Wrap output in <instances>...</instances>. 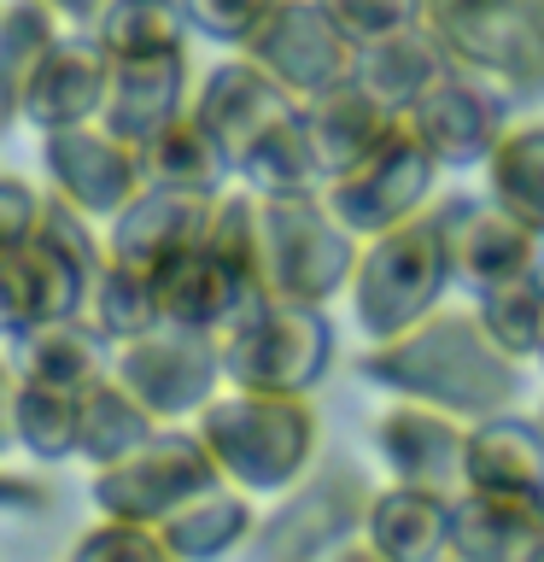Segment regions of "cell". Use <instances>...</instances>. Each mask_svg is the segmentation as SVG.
<instances>
[{
    "label": "cell",
    "mask_w": 544,
    "mask_h": 562,
    "mask_svg": "<svg viewBox=\"0 0 544 562\" xmlns=\"http://www.w3.org/2000/svg\"><path fill=\"white\" fill-rule=\"evenodd\" d=\"M521 369L509 351L480 328V316L439 305L421 323L386 334V340H369L358 351V375L386 398H421L439 404V411L480 422L491 411H509L521 404Z\"/></svg>",
    "instance_id": "1"
},
{
    "label": "cell",
    "mask_w": 544,
    "mask_h": 562,
    "mask_svg": "<svg viewBox=\"0 0 544 562\" xmlns=\"http://www.w3.org/2000/svg\"><path fill=\"white\" fill-rule=\"evenodd\" d=\"M211 463L223 481L246 486L252 498H275L316 463L322 422L310 393H258V386H223L193 416Z\"/></svg>",
    "instance_id": "2"
},
{
    "label": "cell",
    "mask_w": 544,
    "mask_h": 562,
    "mask_svg": "<svg viewBox=\"0 0 544 562\" xmlns=\"http://www.w3.org/2000/svg\"><path fill=\"white\" fill-rule=\"evenodd\" d=\"M451 240H445V200L404 217L381 235L358 246V270H351V328L363 340H386V334L421 323L451 299Z\"/></svg>",
    "instance_id": "3"
},
{
    "label": "cell",
    "mask_w": 544,
    "mask_h": 562,
    "mask_svg": "<svg viewBox=\"0 0 544 562\" xmlns=\"http://www.w3.org/2000/svg\"><path fill=\"white\" fill-rule=\"evenodd\" d=\"M223 386H258V393H316L340 358L328 305L252 293L246 311L217 334Z\"/></svg>",
    "instance_id": "4"
},
{
    "label": "cell",
    "mask_w": 544,
    "mask_h": 562,
    "mask_svg": "<svg viewBox=\"0 0 544 562\" xmlns=\"http://www.w3.org/2000/svg\"><path fill=\"white\" fill-rule=\"evenodd\" d=\"M369 504H375V481L358 463H345V457L310 463L287 492H275L270 509H258L246 551L270 562H322L363 551Z\"/></svg>",
    "instance_id": "5"
},
{
    "label": "cell",
    "mask_w": 544,
    "mask_h": 562,
    "mask_svg": "<svg viewBox=\"0 0 544 562\" xmlns=\"http://www.w3.org/2000/svg\"><path fill=\"white\" fill-rule=\"evenodd\" d=\"M358 235L333 217L322 193L258 200V293L333 305L358 270Z\"/></svg>",
    "instance_id": "6"
},
{
    "label": "cell",
    "mask_w": 544,
    "mask_h": 562,
    "mask_svg": "<svg viewBox=\"0 0 544 562\" xmlns=\"http://www.w3.org/2000/svg\"><path fill=\"white\" fill-rule=\"evenodd\" d=\"M428 24L456 65L509 100L544 94V0H428Z\"/></svg>",
    "instance_id": "7"
},
{
    "label": "cell",
    "mask_w": 544,
    "mask_h": 562,
    "mask_svg": "<svg viewBox=\"0 0 544 562\" xmlns=\"http://www.w3.org/2000/svg\"><path fill=\"white\" fill-rule=\"evenodd\" d=\"M439 182H445L439 158L421 147L416 130L398 117L351 170L328 176L322 200H328V211L351 228V235L369 240V235H381V228H393L404 217H416V211H428L439 200Z\"/></svg>",
    "instance_id": "8"
},
{
    "label": "cell",
    "mask_w": 544,
    "mask_h": 562,
    "mask_svg": "<svg viewBox=\"0 0 544 562\" xmlns=\"http://www.w3.org/2000/svg\"><path fill=\"white\" fill-rule=\"evenodd\" d=\"M211 481H217V463H211L200 428H193V422H165V428L152 439H140L129 457L94 469L88 498H94L100 516H129V521L158 527Z\"/></svg>",
    "instance_id": "9"
},
{
    "label": "cell",
    "mask_w": 544,
    "mask_h": 562,
    "mask_svg": "<svg viewBox=\"0 0 544 562\" xmlns=\"http://www.w3.org/2000/svg\"><path fill=\"white\" fill-rule=\"evenodd\" d=\"M112 375L147 404L158 422H193L223 393V351L217 334L188 323H152L147 334L112 346Z\"/></svg>",
    "instance_id": "10"
},
{
    "label": "cell",
    "mask_w": 544,
    "mask_h": 562,
    "mask_svg": "<svg viewBox=\"0 0 544 562\" xmlns=\"http://www.w3.org/2000/svg\"><path fill=\"white\" fill-rule=\"evenodd\" d=\"M240 53H252L293 100H310V94H322V88L351 77L358 42L340 30V18L322 0H275L270 18L252 30V42Z\"/></svg>",
    "instance_id": "11"
},
{
    "label": "cell",
    "mask_w": 544,
    "mask_h": 562,
    "mask_svg": "<svg viewBox=\"0 0 544 562\" xmlns=\"http://www.w3.org/2000/svg\"><path fill=\"white\" fill-rule=\"evenodd\" d=\"M42 170H47V193L88 211L94 223H105L147 182L140 176V147L112 135L100 117L70 123V130H42Z\"/></svg>",
    "instance_id": "12"
},
{
    "label": "cell",
    "mask_w": 544,
    "mask_h": 562,
    "mask_svg": "<svg viewBox=\"0 0 544 562\" xmlns=\"http://www.w3.org/2000/svg\"><path fill=\"white\" fill-rule=\"evenodd\" d=\"M369 446H375L386 481L404 486H428V492H463L468 481V422L439 411V404L421 398H393L369 428Z\"/></svg>",
    "instance_id": "13"
},
{
    "label": "cell",
    "mask_w": 544,
    "mask_h": 562,
    "mask_svg": "<svg viewBox=\"0 0 544 562\" xmlns=\"http://www.w3.org/2000/svg\"><path fill=\"white\" fill-rule=\"evenodd\" d=\"M503 88H491L486 77L474 70H445L428 94H421L404 123L416 130V140L439 158V170L456 176V170H480L486 153L498 147V135L509 130V112H503Z\"/></svg>",
    "instance_id": "14"
},
{
    "label": "cell",
    "mask_w": 544,
    "mask_h": 562,
    "mask_svg": "<svg viewBox=\"0 0 544 562\" xmlns=\"http://www.w3.org/2000/svg\"><path fill=\"white\" fill-rule=\"evenodd\" d=\"M445 240L451 276L463 293H486L544 263V240L509 217L503 205H491L486 193H445Z\"/></svg>",
    "instance_id": "15"
},
{
    "label": "cell",
    "mask_w": 544,
    "mask_h": 562,
    "mask_svg": "<svg viewBox=\"0 0 544 562\" xmlns=\"http://www.w3.org/2000/svg\"><path fill=\"white\" fill-rule=\"evenodd\" d=\"M211 205L217 193H188V188H158L140 182L112 217H105V252L140 270H165L170 258H182L188 246L205 240Z\"/></svg>",
    "instance_id": "16"
},
{
    "label": "cell",
    "mask_w": 544,
    "mask_h": 562,
    "mask_svg": "<svg viewBox=\"0 0 544 562\" xmlns=\"http://www.w3.org/2000/svg\"><path fill=\"white\" fill-rule=\"evenodd\" d=\"M293 105H298V100L252 59V53H240V47H235V59L211 65L205 77L193 82V117H200L205 130L223 140L228 165H235V158L252 147V140L270 130V123L287 117Z\"/></svg>",
    "instance_id": "17"
},
{
    "label": "cell",
    "mask_w": 544,
    "mask_h": 562,
    "mask_svg": "<svg viewBox=\"0 0 544 562\" xmlns=\"http://www.w3.org/2000/svg\"><path fill=\"white\" fill-rule=\"evenodd\" d=\"M193 105V65L188 47L170 53H135V59H112L105 70V100H100V123L123 140H152L170 117H182Z\"/></svg>",
    "instance_id": "18"
},
{
    "label": "cell",
    "mask_w": 544,
    "mask_h": 562,
    "mask_svg": "<svg viewBox=\"0 0 544 562\" xmlns=\"http://www.w3.org/2000/svg\"><path fill=\"white\" fill-rule=\"evenodd\" d=\"M105 70H112V53L94 42L88 24H70L59 42H53V53L42 59V70H35L18 123H30V130L42 135V130H70V123L100 117Z\"/></svg>",
    "instance_id": "19"
},
{
    "label": "cell",
    "mask_w": 544,
    "mask_h": 562,
    "mask_svg": "<svg viewBox=\"0 0 544 562\" xmlns=\"http://www.w3.org/2000/svg\"><path fill=\"white\" fill-rule=\"evenodd\" d=\"M451 557L463 562H539L544 557V498L463 486L451 492Z\"/></svg>",
    "instance_id": "20"
},
{
    "label": "cell",
    "mask_w": 544,
    "mask_h": 562,
    "mask_svg": "<svg viewBox=\"0 0 544 562\" xmlns=\"http://www.w3.org/2000/svg\"><path fill=\"white\" fill-rule=\"evenodd\" d=\"M88 288L94 281L35 235L0 252V346L47 316H88Z\"/></svg>",
    "instance_id": "21"
},
{
    "label": "cell",
    "mask_w": 544,
    "mask_h": 562,
    "mask_svg": "<svg viewBox=\"0 0 544 562\" xmlns=\"http://www.w3.org/2000/svg\"><path fill=\"white\" fill-rule=\"evenodd\" d=\"M445 70H456L451 47L439 42V30L428 24V18H416V24L386 30V35H375V42H358L351 82H363L386 112L404 117L439 77H445Z\"/></svg>",
    "instance_id": "22"
},
{
    "label": "cell",
    "mask_w": 544,
    "mask_h": 562,
    "mask_svg": "<svg viewBox=\"0 0 544 562\" xmlns=\"http://www.w3.org/2000/svg\"><path fill=\"white\" fill-rule=\"evenodd\" d=\"M7 358L18 381L30 386H59V393H88L94 381L112 375V340L88 316H47L7 340Z\"/></svg>",
    "instance_id": "23"
},
{
    "label": "cell",
    "mask_w": 544,
    "mask_h": 562,
    "mask_svg": "<svg viewBox=\"0 0 544 562\" xmlns=\"http://www.w3.org/2000/svg\"><path fill=\"white\" fill-rule=\"evenodd\" d=\"M158 281V311L170 323H188V328H205V334H223L235 316L246 311L252 299V276H240L217 246H188L182 258H170L165 270H152Z\"/></svg>",
    "instance_id": "24"
},
{
    "label": "cell",
    "mask_w": 544,
    "mask_h": 562,
    "mask_svg": "<svg viewBox=\"0 0 544 562\" xmlns=\"http://www.w3.org/2000/svg\"><path fill=\"white\" fill-rule=\"evenodd\" d=\"M363 551L381 562H439L451 557V498L428 486L386 481L375 486L363 521Z\"/></svg>",
    "instance_id": "25"
},
{
    "label": "cell",
    "mask_w": 544,
    "mask_h": 562,
    "mask_svg": "<svg viewBox=\"0 0 544 562\" xmlns=\"http://www.w3.org/2000/svg\"><path fill=\"white\" fill-rule=\"evenodd\" d=\"M486 492H521L544 498V416H526L521 404L468 422V481Z\"/></svg>",
    "instance_id": "26"
},
{
    "label": "cell",
    "mask_w": 544,
    "mask_h": 562,
    "mask_svg": "<svg viewBox=\"0 0 544 562\" xmlns=\"http://www.w3.org/2000/svg\"><path fill=\"white\" fill-rule=\"evenodd\" d=\"M298 123H305V140H310V153H316V170H322V182L328 176H340L351 170L358 158L375 147V140L393 130V112L369 94L363 82H333L322 88V94H310V100H298Z\"/></svg>",
    "instance_id": "27"
},
{
    "label": "cell",
    "mask_w": 544,
    "mask_h": 562,
    "mask_svg": "<svg viewBox=\"0 0 544 562\" xmlns=\"http://www.w3.org/2000/svg\"><path fill=\"white\" fill-rule=\"evenodd\" d=\"M258 527V498L235 481H211L200 486L193 498L175 509V516L158 521V533H165L170 557L182 562H205V557H228V551H246V539H252Z\"/></svg>",
    "instance_id": "28"
},
{
    "label": "cell",
    "mask_w": 544,
    "mask_h": 562,
    "mask_svg": "<svg viewBox=\"0 0 544 562\" xmlns=\"http://www.w3.org/2000/svg\"><path fill=\"white\" fill-rule=\"evenodd\" d=\"M140 176L158 188H188V193L235 188V165H228L223 140L193 117V105L182 117H170L152 140H140Z\"/></svg>",
    "instance_id": "29"
},
{
    "label": "cell",
    "mask_w": 544,
    "mask_h": 562,
    "mask_svg": "<svg viewBox=\"0 0 544 562\" xmlns=\"http://www.w3.org/2000/svg\"><path fill=\"white\" fill-rule=\"evenodd\" d=\"M65 30L70 24L47 0H0V135L18 123L35 70H42V59Z\"/></svg>",
    "instance_id": "30"
},
{
    "label": "cell",
    "mask_w": 544,
    "mask_h": 562,
    "mask_svg": "<svg viewBox=\"0 0 544 562\" xmlns=\"http://www.w3.org/2000/svg\"><path fill=\"white\" fill-rule=\"evenodd\" d=\"M480 193L544 240V123H509L480 165Z\"/></svg>",
    "instance_id": "31"
},
{
    "label": "cell",
    "mask_w": 544,
    "mask_h": 562,
    "mask_svg": "<svg viewBox=\"0 0 544 562\" xmlns=\"http://www.w3.org/2000/svg\"><path fill=\"white\" fill-rule=\"evenodd\" d=\"M158 428H165V422H158L117 375L94 381L77 398V457L88 469H105V463H117V457H129L140 439H152Z\"/></svg>",
    "instance_id": "32"
},
{
    "label": "cell",
    "mask_w": 544,
    "mask_h": 562,
    "mask_svg": "<svg viewBox=\"0 0 544 562\" xmlns=\"http://www.w3.org/2000/svg\"><path fill=\"white\" fill-rule=\"evenodd\" d=\"M235 182L258 200H298V193H322V170H316V153L305 140V123H298V105L281 123H270L252 147L235 158Z\"/></svg>",
    "instance_id": "33"
},
{
    "label": "cell",
    "mask_w": 544,
    "mask_h": 562,
    "mask_svg": "<svg viewBox=\"0 0 544 562\" xmlns=\"http://www.w3.org/2000/svg\"><path fill=\"white\" fill-rule=\"evenodd\" d=\"M88 30H94V42L112 53V59L170 53V47H188V35H193L182 0H105Z\"/></svg>",
    "instance_id": "34"
},
{
    "label": "cell",
    "mask_w": 544,
    "mask_h": 562,
    "mask_svg": "<svg viewBox=\"0 0 544 562\" xmlns=\"http://www.w3.org/2000/svg\"><path fill=\"white\" fill-rule=\"evenodd\" d=\"M88 323H94L112 346L135 340V334H147L152 323H165L152 270L123 263V258H105V270L94 276V288H88Z\"/></svg>",
    "instance_id": "35"
},
{
    "label": "cell",
    "mask_w": 544,
    "mask_h": 562,
    "mask_svg": "<svg viewBox=\"0 0 544 562\" xmlns=\"http://www.w3.org/2000/svg\"><path fill=\"white\" fill-rule=\"evenodd\" d=\"M474 316H480V328L515 363H533L544 346V263L515 281H498V288L474 293Z\"/></svg>",
    "instance_id": "36"
},
{
    "label": "cell",
    "mask_w": 544,
    "mask_h": 562,
    "mask_svg": "<svg viewBox=\"0 0 544 562\" xmlns=\"http://www.w3.org/2000/svg\"><path fill=\"white\" fill-rule=\"evenodd\" d=\"M18 451L30 463H70L77 457V393L18 381Z\"/></svg>",
    "instance_id": "37"
},
{
    "label": "cell",
    "mask_w": 544,
    "mask_h": 562,
    "mask_svg": "<svg viewBox=\"0 0 544 562\" xmlns=\"http://www.w3.org/2000/svg\"><path fill=\"white\" fill-rule=\"evenodd\" d=\"M77 562H170V544L152 521H129V516H100L94 527H82L77 544H70Z\"/></svg>",
    "instance_id": "38"
},
{
    "label": "cell",
    "mask_w": 544,
    "mask_h": 562,
    "mask_svg": "<svg viewBox=\"0 0 544 562\" xmlns=\"http://www.w3.org/2000/svg\"><path fill=\"white\" fill-rule=\"evenodd\" d=\"M182 7H188L193 35H205V42H217V47H246L252 30L270 18L275 0H182Z\"/></svg>",
    "instance_id": "39"
},
{
    "label": "cell",
    "mask_w": 544,
    "mask_h": 562,
    "mask_svg": "<svg viewBox=\"0 0 544 562\" xmlns=\"http://www.w3.org/2000/svg\"><path fill=\"white\" fill-rule=\"evenodd\" d=\"M322 7L340 18V30L351 42H375L386 30H404L416 18H428V0H322Z\"/></svg>",
    "instance_id": "40"
},
{
    "label": "cell",
    "mask_w": 544,
    "mask_h": 562,
    "mask_svg": "<svg viewBox=\"0 0 544 562\" xmlns=\"http://www.w3.org/2000/svg\"><path fill=\"white\" fill-rule=\"evenodd\" d=\"M42 205H47V188H35V182H24V176L0 170V252H12V246H24L35 235Z\"/></svg>",
    "instance_id": "41"
},
{
    "label": "cell",
    "mask_w": 544,
    "mask_h": 562,
    "mask_svg": "<svg viewBox=\"0 0 544 562\" xmlns=\"http://www.w3.org/2000/svg\"><path fill=\"white\" fill-rule=\"evenodd\" d=\"M47 504H53V486H47V481H35V474L0 463V516L30 521V516H42Z\"/></svg>",
    "instance_id": "42"
},
{
    "label": "cell",
    "mask_w": 544,
    "mask_h": 562,
    "mask_svg": "<svg viewBox=\"0 0 544 562\" xmlns=\"http://www.w3.org/2000/svg\"><path fill=\"white\" fill-rule=\"evenodd\" d=\"M18 451V369L0 346V463Z\"/></svg>",
    "instance_id": "43"
},
{
    "label": "cell",
    "mask_w": 544,
    "mask_h": 562,
    "mask_svg": "<svg viewBox=\"0 0 544 562\" xmlns=\"http://www.w3.org/2000/svg\"><path fill=\"white\" fill-rule=\"evenodd\" d=\"M47 7H53V12H59V18H65V24H94V18H100V7H105V0H47Z\"/></svg>",
    "instance_id": "44"
},
{
    "label": "cell",
    "mask_w": 544,
    "mask_h": 562,
    "mask_svg": "<svg viewBox=\"0 0 544 562\" xmlns=\"http://www.w3.org/2000/svg\"><path fill=\"white\" fill-rule=\"evenodd\" d=\"M533 363H539V369H544V346H539V358H533Z\"/></svg>",
    "instance_id": "45"
},
{
    "label": "cell",
    "mask_w": 544,
    "mask_h": 562,
    "mask_svg": "<svg viewBox=\"0 0 544 562\" xmlns=\"http://www.w3.org/2000/svg\"><path fill=\"white\" fill-rule=\"evenodd\" d=\"M539 416H544V411H539Z\"/></svg>",
    "instance_id": "46"
}]
</instances>
